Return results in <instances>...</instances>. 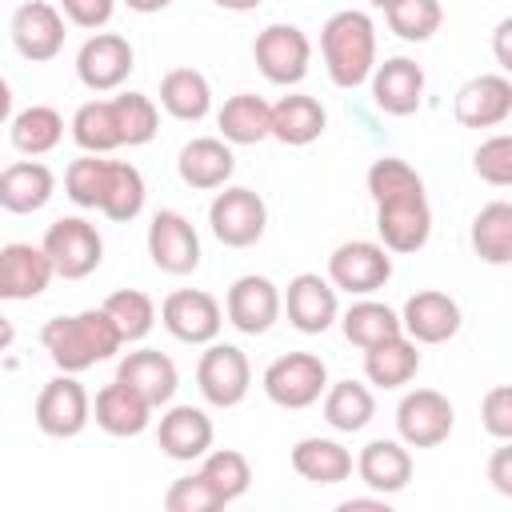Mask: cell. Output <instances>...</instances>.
<instances>
[{
  "label": "cell",
  "mask_w": 512,
  "mask_h": 512,
  "mask_svg": "<svg viewBox=\"0 0 512 512\" xmlns=\"http://www.w3.org/2000/svg\"><path fill=\"white\" fill-rule=\"evenodd\" d=\"M364 184H368V196L376 204L380 244L396 256L420 252L432 236V208H428L420 172L400 156H376L368 164Z\"/></svg>",
  "instance_id": "1"
},
{
  "label": "cell",
  "mask_w": 512,
  "mask_h": 512,
  "mask_svg": "<svg viewBox=\"0 0 512 512\" xmlns=\"http://www.w3.org/2000/svg\"><path fill=\"white\" fill-rule=\"evenodd\" d=\"M40 344L48 352V360L60 368V372H88L96 368L100 360H112L124 340L116 332V324L108 320L104 308H84V312H72V316H52L44 328H40Z\"/></svg>",
  "instance_id": "2"
},
{
  "label": "cell",
  "mask_w": 512,
  "mask_h": 512,
  "mask_svg": "<svg viewBox=\"0 0 512 512\" xmlns=\"http://www.w3.org/2000/svg\"><path fill=\"white\" fill-rule=\"evenodd\" d=\"M320 56L328 68V80L336 88H360L368 84L376 68V24L360 8L332 12L320 28Z\"/></svg>",
  "instance_id": "3"
},
{
  "label": "cell",
  "mask_w": 512,
  "mask_h": 512,
  "mask_svg": "<svg viewBox=\"0 0 512 512\" xmlns=\"http://www.w3.org/2000/svg\"><path fill=\"white\" fill-rule=\"evenodd\" d=\"M40 248L48 256L52 272L64 276V280H84L104 260V236L84 216H60V220H52L48 232H44V240H40Z\"/></svg>",
  "instance_id": "4"
},
{
  "label": "cell",
  "mask_w": 512,
  "mask_h": 512,
  "mask_svg": "<svg viewBox=\"0 0 512 512\" xmlns=\"http://www.w3.org/2000/svg\"><path fill=\"white\" fill-rule=\"evenodd\" d=\"M260 388H264V396H268L276 408L300 412V408L320 404V396H324V388H328V368H324V360L312 356V352H284V356H276V360L264 368Z\"/></svg>",
  "instance_id": "5"
},
{
  "label": "cell",
  "mask_w": 512,
  "mask_h": 512,
  "mask_svg": "<svg viewBox=\"0 0 512 512\" xmlns=\"http://www.w3.org/2000/svg\"><path fill=\"white\" fill-rule=\"evenodd\" d=\"M208 228L224 248H252L268 228V204L244 184H224L208 204Z\"/></svg>",
  "instance_id": "6"
},
{
  "label": "cell",
  "mask_w": 512,
  "mask_h": 512,
  "mask_svg": "<svg viewBox=\"0 0 512 512\" xmlns=\"http://www.w3.org/2000/svg\"><path fill=\"white\" fill-rule=\"evenodd\" d=\"M392 280V252L380 240H344L328 256V284L348 296H372Z\"/></svg>",
  "instance_id": "7"
},
{
  "label": "cell",
  "mask_w": 512,
  "mask_h": 512,
  "mask_svg": "<svg viewBox=\"0 0 512 512\" xmlns=\"http://www.w3.org/2000/svg\"><path fill=\"white\" fill-rule=\"evenodd\" d=\"M252 60L264 72V80H272L280 88H292V84H300L308 76L312 40L296 24H268L252 40Z\"/></svg>",
  "instance_id": "8"
},
{
  "label": "cell",
  "mask_w": 512,
  "mask_h": 512,
  "mask_svg": "<svg viewBox=\"0 0 512 512\" xmlns=\"http://www.w3.org/2000/svg\"><path fill=\"white\" fill-rule=\"evenodd\" d=\"M32 416H36V428H40L44 436H52V440H72V436H80V432L88 428V420H92V396H88V388H84L72 372H60V376H52V380L40 388Z\"/></svg>",
  "instance_id": "9"
},
{
  "label": "cell",
  "mask_w": 512,
  "mask_h": 512,
  "mask_svg": "<svg viewBox=\"0 0 512 512\" xmlns=\"http://www.w3.org/2000/svg\"><path fill=\"white\" fill-rule=\"evenodd\" d=\"M456 428V408L444 392L436 388H412L396 404V440L408 448H436L452 436Z\"/></svg>",
  "instance_id": "10"
},
{
  "label": "cell",
  "mask_w": 512,
  "mask_h": 512,
  "mask_svg": "<svg viewBox=\"0 0 512 512\" xmlns=\"http://www.w3.org/2000/svg\"><path fill=\"white\" fill-rule=\"evenodd\" d=\"M196 388L212 408H236L252 388V364L244 348L212 340L196 364Z\"/></svg>",
  "instance_id": "11"
},
{
  "label": "cell",
  "mask_w": 512,
  "mask_h": 512,
  "mask_svg": "<svg viewBox=\"0 0 512 512\" xmlns=\"http://www.w3.org/2000/svg\"><path fill=\"white\" fill-rule=\"evenodd\" d=\"M160 324L180 344H212L224 328V304L204 288H176L160 304Z\"/></svg>",
  "instance_id": "12"
},
{
  "label": "cell",
  "mask_w": 512,
  "mask_h": 512,
  "mask_svg": "<svg viewBox=\"0 0 512 512\" xmlns=\"http://www.w3.org/2000/svg\"><path fill=\"white\" fill-rule=\"evenodd\" d=\"M136 68V52L120 32H96L76 52V76L88 92H116Z\"/></svg>",
  "instance_id": "13"
},
{
  "label": "cell",
  "mask_w": 512,
  "mask_h": 512,
  "mask_svg": "<svg viewBox=\"0 0 512 512\" xmlns=\"http://www.w3.org/2000/svg\"><path fill=\"white\" fill-rule=\"evenodd\" d=\"M148 256L164 276H188L200 268V236L176 208H160L148 224Z\"/></svg>",
  "instance_id": "14"
},
{
  "label": "cell",
  "mask_w": 512,
  "mask_h": 512,
  "mask_svg": "<svg viewBox=\"0 0 512 512\" xmlns=\"http://www.w3.org/2000/svg\"><path fill=\"white\" fill-rule=\"evenodd\" d=\"M280 312H288V324L304 336H320L336 324L340 316V300L336 288L328 284V276L320 272H300L288 280V288L280 292Z\"/></svg>",
  "instance_id": "15"
},
{
  "label": "cell",
  "mask_w": 512,
  "mask_h": 512,
  "mask_svg": "<svg viewBox=\"0 0 512 512\" xmlns=\"http://www.w3.org/2000/svg\"><path fill=\"white\" fill-rule=\"evenodd\" d=\"M8 32H12L16 52H20L24 60H32V64L56 60V56L64 52V36H68V32H64V12H60L56 4H48V0H24V4L12 12Z\"/></svg>",
  "instance_id": "16"
},
{
  "label": "cell",
  "mask_w": 512,
  "mask_h": 512,
  "mask_svg": "<svg viewBox=\"0 0 512 512\" xmlns=\"http://www.w3.org/2000/svg\"><path fill=\"white\" fill-rule=\"evenodd\" d=\"M224 316L244 336H264L280 320V288L268 276H236L224 296Z\"/></svg>",
  "instance_id": "17"
},
{
  "label": "cell",
  "mask_w": 512,
  "mask_h": 512,
  "mask_svg": "<svg viewBox=\"0 0 512 512\" xmlns=\"http://www.w3.org/2000/svg\"><path fill=\"white\" fill-rule=\"evenodd\" d=\"M460 304L440 288H420L400 308V328L416 344H444L460 332Z\"/></svg>",
  "instance_id": "18"
},
{
  "label": "cell",
  "mask_w": 512,
  "mask_h": 512,
  "mask_svg": "<svg viewBox=\"0 0 512 512\" xmlns=\"http://www.w3.org/2000/svg\"><path fill=\"white\" fill-rule=\"evenodd\" d=\"M372 104L384 116H412L424 104V68L412 56H388L384 64L372 68Z\"/></svg>",
  "instance_id": "19"
},
{
  "label": "cell",
  "mask_w": 512,
  "mask_h": 512,
  "mask_svg": "<svg viewBox=\"0 0 512 512\" xmlns=\"http://www.w3.org/2000/svg\"><path fill=\"white\" fill-rule=\"evenodd\" d=\"M216 440V428H212V416L196 404H172L160 424H156V444L168 460H200Z\"/></svg>",
  "instance_id": "20"
},
{
  "label": "cell",
  "mask_w": 512,
  "mask_h": 512,
  "mask_svg": "<svg viewBox=\"0 0 512 512\" xmlns=\"http://www.w3.org/2000/svg\"><path fill=\"white\" fill-rule=\"evenodd\" d=\"M512 116V80L504 72H484L460 84L456 120L464 128H500Z\"/></svg>",
  "instance_id": "21"
},
{
  "label": "cell",
  "mask_w": 512,
  "mask_h": 512,
  "mask_svg": "<svg viewBox=\"0 0 512 512\" xmlns=\"http://www.w3.org/2000/svg\"><path fill=\"white\" fill-rule=\"evenodd\" d=\"M56 196V172L28 156V160H16L8 168H0V208L12 212V216H32L40 212L48 200Z\"/></svg>",
  "instance_id": "22"
},
{
  "label": "cell",
  "mask_w": 512,
  "mask_h": 512,
  "mask_svg": "<svg viewBox=\"0 0 512 512\" xmlns=\"http://www.w3.org/2000/svg\"><path fill=\"white\" fill-rule=\"evenodd\" d=\"M352 468L364 480V488H372L376 496H396L412 480V452L404 440H368L352 460Z\"/></svg>",
  "instance_id": "23"
},
{
  "label": "cell",
  "mask_w": 512,
  "mask_h": 512,
  "mask_svg": "<svg viewBox=\"0 0 512 512\" xmlns=\"http://www.w3.org/2000/svg\"><path fill=\"white\" fill-rule=\"evenodd\" d=\"M52 264L40 244H4L0 248V300H36L52 284Z\"/></svg>",
  "instance_id": "24"
},
{
  "label": "cell",
  "mask_w": 512,
  "mask_h": 512,
  "mask_svg": "<svg viewBox=\"0 0 512 512\" xmlns=\"http://www.w3.org/2000/svg\"><path fill=\"white\" fill-rule=\"evenodd\" d=\"M176 172L188 188L196 192H212V188H224L236 172V156H232V144L220 140V136H196L180 148L176 156Z\"/></svg>",
  "instance_id": "25"
},
{
  "label": "cell",
  "mask_w": 512,
  "mask_h": 512,
  "mask_svg": "<svg viewBox=\"0 0 512 512\" xmlns=\"http://www.w3.org/2000/svg\"><path fill=\"white\" fill-rule=\"evenodd\" d=\"M324 128H328V112L308 92H288L268 112V136L280 140V144H288V148H304V144L320 140Z\"/></svg>",
  "instance_id": "26"
},
{
  "label": "cell",
  "mask_w": 512,
  "mask_h": 512,
  "mask_svg": "<svg viewBox=\"0 0 512 512\" xmlns=\"http://www.w3.org/2000/svg\"><path fill=\"white\" fill-rule=\"evenodd\" d=\"M116 380H124L132 392H140L152 408L172 404V396H176V388H180V372H176L172 356H164V352H156V348H136V352H128V356L120 360V368H116Z\"/></svg>",
  "instance_id": "27"
},
{
  "label": "cell",
  "mask_w": 512,
  "mask_h": 512,
  "mask_svg": "<svg viewBox=\"0 0 512 512\" xmlns=\"http://www.w3.org/2000/svg\"><path fill=\"white\" fill-rule=\"evenodd\" d=\"M152 412H156V408H152L140 392H132L124 380L104 384V388L96 392V400H92V420H96V428L108 432V436H140V432L152 424Z\"/></svg>",
  "instance_id": "28"
},
{
  "label": "cell",
  "mask_w": 512,
  "mask_h": 512,
  "mask_svg": "<svg viewBox=\"0 0 512 512\" xmlns=\"http://www.w3.org/2000/svg\"><path fill=\"white\" fill-rule=\"evenodd\" d=\"M288 460H292V472L300 480L320 484V488L344 484L352 476V452L340 440H328V436H304V440H296L292 452H288Z\"/></svg>",
  "instance_id": "29"
},
{
  "label": "cell",
  "mask_w": 512,
  "mask_h": 512,
  "mask_svg": "<svg viewBox=\"0 0 512 512\" xmlns=\"http://www.w3.org/2000/svg\"><path fill=\"white\" fill-rule=\"evenodd\" d=\"M160 108L172 116V120H184V124H196L212 112V84L200 68H172L164 72L160 80Z\"/></svg>",
  "instance_id": "30"
},
{
  "label": "cell",
  "mask_w": 512,
  "mask_h": 512,
  "mask_svg": "<svg viewBox=\"0 0 512 512\" xmlns=\"http://www.w3.org/2000/svg\"><path fill=\"white\" fill-rule=\"evenodd\" d=\"M416 372H420V352L416 340H408L404 332L364 348V380L376 388H404Z\"/></svg>",
  "instance_id": "31"
},
{
  "label": "cell",
  "mask_w": 512,
  "mask_h": 512,
  "mask_svg": "<svg viewBox=\"0 0 512 512\" xmlns=\"http://www.w3.org/2000/svg\"><path fill=\"white\" fill-rule=\"evenodd\" d=\"M268 112L272 104L256 92H236L220 104L216 112V128H220V140L228 144H260L268 140Z\"/></svg>",
  "instance_id": "32"
},
{
  "label": "cell",
  "mask_w": 512,
  "mask_h": 512,
  "mask_svg": "<svg viewBox=\"0 0 512 512\" xmlns=\"http://www.w3.org/2000/svg\"><path fill=\"white\" fill-rule=\"evenodd\" d=\"M320 408H324L328 428H336V432H360L376 416V396L360 380H336V384L324 388Z\"/></svg>",
  "instance_id": "33"
},
{
  "label": "cell",
  "mask_w": 512,
  "mask_h": 512,
  "mask_svg": "<svg viewBox=\"0 0 512 512\" xmlns=\"http://www.w3.org/2000/svg\"><path fill=\"white\" fill-rule=\"evenodd\" d=\"M8 136L12 148L24 156H48L60 140H64V116L52 104H28L24 112H16L8 120Z\"/></svg>",
  "instance_id": "34"
},
{
  "label": "cell",
  "mask_w": 512,
  "mask_h": 512,
  "mask_svg": "<svg viewBox=\"0 0 512 512\" xmlns=\"http://www.w3.org/2000/svg\"><path fill=\"white\" fill-rule=\"evenodd\" d=\"M208 484H212V492L220 496V504L228 508V504H236L248 488H252V464H248V456L244 452H236V448H208L204 456H200V468H196Z\"/></svg>",
  "instance_id": "35"
},
{
  "label": "cell",
  "mask_w": 512,
  "mask_h": 512,
  "mask_svg": "<svg viewBox=\"0 0 512 512\" xmlns=\"http://www.w3.org/2000/svg\"><path fill=\"white\" fill-rule=\"evenodd\" d=\"M72 140L84 148V152H96V156H108L120 144V128H116V112H112V100H84L76 112H72Z\"/></svg>",
  "instance_id": "36"
},
{
  "label": "cell",
  "mask_w": 512,
  "mask_h": 512,
  "mask_svg": "<svg viewBox=\"0 0 512 512\" xmlns=\"http://www.w3.org/2000/svg\"><path fill=\"white\" fill-rule=\"evenodd\" d=\"M472 248L488 264H508L512 260V204L492 200L476 212L472 220Z\"/></svg>",
  "instance_id": "37"
},
{
  "label": "cell",
  "mask_w": 512,
  "mask_h": 512,
  "mask_svg": "<svg viewBox=\"0 0 512 512\" xmlns=\"http://www.w3.org/2000/svg\"><path fill=\"white\" fill-rule=\"evenodd\" d=\"M336 320H340L348 344H356V348H372V344H380V340L404 332V328H400V312H392L388 304L368 300V296L356 300V304H352L344 316H336Z\"/></svg>",
  "instance_id": "38"
},
{
  "label": "cell",
  "mask_w": 512,
  "mask_h": 512,
  "mask_svg": "<svg viewBox=\"0 0 512 512\" xmlns=\"http://www.w3.org/2000/svg\"><path fill=\"white\" fill-rule=\"evenodd\" d=\"M144 200H148V188H144V176L136 164L128 160H112L108 168V188H104V204L100 212L116 224H128L144 212Z\"/></svg>",
  "instance_id": "39"
},
{
  "label": "cell",
  "mask_w": 512,
  "mask_h": 512,
  "mask_svg": "<svg viewBox=\"0 0 512 512\" xmlns=\"http://www.w3.org/2000/svg\"><path fill=\"white\" fill-rule=\"evenodd\" d=\"M100 308L108 312V320L116 324V332H120L124 344L144 340V336L152 332V324H156V304H152V296L140 292V288H116Z\"/></svg>",
  "instance_id": "40"
},
{
  "label": "cell",
  "mask_w": 512,
  "mask_h": 512,
  "mask_svg": "<svg viewBox=\"0 0 512 512\" xmlns=\"http://www.w3.org/2000/svg\"><path fill=\"white\" fill-rule=\"evenodd\" d=\"M112 112H116L120 144H128V148H140V144H148L160 132V108L144 92H120V96H112Z\"/></svg>",
  "instance_id": "41"
},
{
  "label": "cell",
  "mask_w": 512,
  "mask_h": 512,
  "mask_svg": "<svg viewBox=\"0 0 512 512\" xmlns=\"http://www.w3.org/2000/svg\"><path fill=\"white\" fill-rule=\"evenodd\" d=\"M108 168H112V160H104V156H96V152L76 156V160L64 168V192H68V200H72L76 208H96V212H100L104 188H108Z\"/></svg>",
  "instance_id": "42"
},
{
  "label": "cell",
  "mask_w": 512,
  "mask_h": 512,
  "mask_svg": "<svg viewBox=\"0 0 512 512\" xmlns=\"http://www.w3.org/2000/svg\"><path fill=\"white\" fill-rule=\"evenodd\" d=\"M384 20H388V28H392L400 40L424 44V40H432V36L440 32L444 8H440V0H396V4L384 12Z\"/></svg>",
  "instance_id": "43"
},
{
  "label": "cell",
  "mask_w": 512,
  "mask_h": 512,
  "mask_svg": "<svg viewBox=\"0 0 512 512\" xmlns=\"http://www.w3.org/2000/svg\"><path fill=\"white\" fill-rule=\"evenodd\" d=\"M472 168H476V176H480L484 184L508 188V184H512V136H508V132L488 136V140L476 148Z\"/></svg>",
  "instance_id": "44"
},
{
  "label": "cell",
  "mask_w": 512,
  "mask_h": 512,
  "mask_svg": "<svg viewBox=\"0 0 512 512\" xmlns=\"http://www.w3.org/2000/svg\"><path fill=\"white\" fill-rule=\"evenodd\" d=\"M164 508H168V512H216V508H224V504H220V496L212 492V484H208L200 472H192V476H180V480L168 484Z\"/></svg>",
  "instance_id": "45"
},
{
  "label": "cell",
  "mask_w": 512,
  "mask_h": 512,
  "mask_svg": "<svg viewBox=\"0 0 512 512\" xmlns=\"http://www.w3.org/2000/svg\"><path fill=\"white\" fill-rule=\"evenodd\" d=\"M480 424L492 440H512V388L496 384L480 400Z\"/></svg>",
  "instance_id": "46"
},
{
  "label": "cell",
  "mask_w": 512,
  "mask_h": 512,
  "mask_svg": "<svg viewBox=\"0 0 512 512\" xmlns=\"http://www.w3.org/2000/svg\"><path fill=\"white\" fill-rule=\"evenodd\" d=\"M56 8L64 12V20H68V24L96 32V28H104V24L112 20V12H116V0H60Z\"/></svg>",
  "instance_id": "47"
},
{
  "label": "cell",
  "mask_w": 512,
  "mask_h": 512,
  "mask_svg": "<svg viewBox=\"0 0 512 512\" xmlns=\"http://www.w3.org/2000/svg\"><path fill=\"white\" fill-rule=\"evenodd\" d=\"M488 480H492V488H496L500 496H512V444H508V440H500V448L492 452V460H488Z\"/></svg>",
  "instance_id": "48"
},
{
  "label": "cell",
  "mask_w": 512,
  "mask_h": 512,
  "mask_svg": "<svg viewBox=\"0 0 512 512\" xmlns=\"http://www.w3.org/2000/svg\"><path fill=\"white\" fill-rule=\"evenodd\" d=\"M492 52H496L500 72H508V68H512V16H504V20L496 24V32H492Z\"/></svg>",
  "instance_id": "49"
},
{
  "label": "cell",
  "mask_w": 512,
  "mask_h": 512,
  "mask_svg": "<svg viewBox=\"0 0 512 512\" xmlns=\"http://www.w3.org/2000/svg\"><path fill=\"white\" fill-rule=\"evenodd\" d=\"M340 512H388V496H348L340 500Z\"/></svg>",
  "instance_id": "50"
},
{
  "label": "cell",
  "mask_w": 512,
  "mask_h": 512,
  "mask_svg": "<svg viewBox=\"0 0 512 512\" xmlns=\"http://www.w3.org/2000/svg\"><path fill=\"white\" fill-rule=\"evenodd\" d=\"M120 4H128V8L140 12V16H152V12H164L172 0H120Z\"/></svg>",
  "instance_id": "51"
},
{
  "label": "cell",
  "mask_w": 512,
  "mask_h": 512,
  "mask_svg": "<svg viewBox=\"0 0 512 512\" xmlns=\"http://www.w3.org/2000/svg\"><path fill=\"white\" fill-rule=\"evenodd\" d=\"M12 120V84L0 76V128Z\"/></svg>",
  "instance_id": "52"
},
{
  "label": "cell",
  "mask_w": 512,
  "mask_h": 512,
  "mask_svg": "<svg viewBox=\"0 0 512 512\" xmlns=\"http://www.w3.org/2000/svg\"><path fill=\"white\" fill-rule=\"evenodd\" d=\"M216 8H224V12H252V8H260L264 0H212Z\"/></svg>",
  "instance_id": "53"
},
{
  "label": "cell",
  "mask_w": 512,
  "mask_h": 512,
  "mask_svg": "<svg viewBox=\"0 0 512 512\" xmlns=\"http://www.w3.org/2000/svg\"><path fill=\"white\" fill-rule=\"evenodd\" d=\"M12 340H16V328H12V320H4V316H0V352H8V348H12Z\"/></svg>",
  "instance_id": "54"
},
{
  "label": "cell",
  "mask_w": 512,
  "mask_h": 512,
  "mask_svg": "<svg viewBox=\"0 0 512 512\" xmlns=\"http://www.w3.org/2000/svg\"><path fill=\"white\" fill-rule=\"evenodd\" d=\"M368 4H372V8H380V12H388V8L396 4V0H368Z\"/></svg>",
  "instance_id": "55"
}]
</instances>
